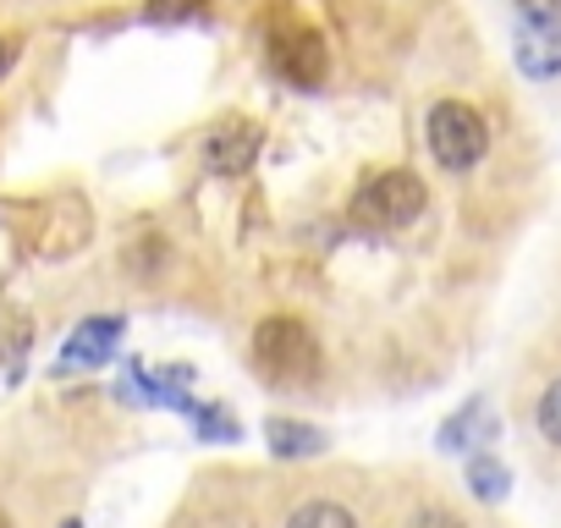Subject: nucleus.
Returning <instances> with one entry per match:
<instances>
[{
	"instance_id": "nucleus-1",
	"label": "nucleus",
	"mask_w": 561,
	"mask_h": 528,
	"mask_svg": "<svg viewBox=\"0 0 561 528\" xmlns=\"http://www.w3.org/2000/svg\"><path fill=\"white\" fill-rule=\"evenodd\" d=\"M253 369L275 386H304L320 375V336L293 314H275L253 331Z\"/></svg>"
},
{
	"instance_id": "nucleus-2",
	"label": "nucleus",
	"mask_w": 561,
	"mask_h": 528,
	"mask_svg": "<svg viewBox=\"0 0 561 528\" xmlns=\"http://www.w3.org/2000/svg\"><path fill=\"white\" fill-rule=\"evenodd\" d=\"M424 144H430L440 171L462 176V171H473L490 154V127H484V116L468 100H435L430 116H424Z\"/></svg>"
},
{
	"instance_id": "nucleus-3",
	"label": "nucleus",
	"mask_w": 561,
	"mask_h": 528,
	"mask_svg": "<svg viewBox=\"0 0 561 528\" xmlns=\"http://www.w3.org/2000/svg\"><path fill=\"white\" fill-rule=\"evenodd\" d=\"M430 209V187L413 176V171H375L358 198H353V215L369 220V226H413L419 215Z\"/></svg>"
},
{
	"instance_id": "nucleus-4",
	"label": "nucleus",
	"mask_w": 561,
	"mask_h": 528,
	"mask_svg": "<svg viewBox=\"0 0 561 528\" xmlns=\"http://www.w3.org/2000/svg\"><path fill=\"white\" fill-rule=\"evenodd\" d=\"M270 72L287 78L293 89H320L325 72H331V56H325V39L314 28H293L270 45Z\"/></svg>"
},
{
	"instance_id": "nucleus-5",
	"label": "nucleus",
	"mask_w": 561,
	"mask_h": 528,
	"mask_svg": "<svg viewBox=\"0 0 561 528\" xmlns=\"http://www.w3.org/2000/svg\"><path fill=\"white\" fill-rule=\"evenodd\" d=\"M122 336H127V320H122V314H94V320H83V325L67 336V347H61V369H100V364H111L116 347H122Z\"/></svg>"
},
{
	"instance_id": "nucleus-6",
	"label": "nucleus",
	"mask_w": 561,
	"mask_h": 528,
	"mask_svg": "<svg viewBox=\"0 0 561 528\" xmlns=\"http://www.w3.org/2000/svg\"><path fill=\"white\" fill-rule=\"evenodd\" d=\"M259 149H264V133L253 122H226L204 138V165L209 176H242L259 160Z\"/></svg>"
},
{
	"instance_id": "nucleus-7",
	"label": "nucleus",
	"mask_w": 561,
	"mask_h": 528,
	"mask_svg": "<svg viewBox=\"0 0 561 528\" xmlns=\"http://www.w3.org/2000/svg\"><path fill=\"white\" fill-rule=\"evenodd\" d=\"M512 61H517V72H523L528 83L561 78V23H517Z\"/></svg>"
},
{
	"instance_id": "nucleus-8",
	"label": "nucleus",
	"mask_w": 561,
	"mask_h": 528,
	"mask_svg": "<svg viewBox=\"0 0 561 528\" xmlns=\"http://www.w3.org/2000/svg\"><path fill=\"white\" fill-rule=\"evenodd\" d=\"M490 435H495V418H490L484 397H468V402H462V408H457V413H451L440 429H435V446L457 457V451H473V446H484Z\"/></svg>"
},
{
	"instance_id": "nucleus-9",
	"label": "nucleus",
	"mask_w": 561,
	"mask_h": 528,
	"mask_svg": "<svg viewBox=\"0 0 561 528\" xmlns=\"http://www.w3.org/2000/svg\"><path fill=\"white\" fill-rule=\"evenodd\" d=\"M264 446H270V457H280V462H304V457H320L331 440H325V429H314V424H304V418H264Z\"/></svg>"
},
{
	"instance_id": "nucleus-10",
	"label": "nucleus",
	"mask_w": 561,
	"mask_h": 528,
	"mask_svg": "<svg viewBox=\"0 0 561 528\" xmlns=\"http://www.w3.org/2000/svg\"><path fill=\"white\" fill-rule=\"evenodd\" d=\"M462 479H468L473 501H484V506H501V501L512 495V468H506L495 451H484V446H473V451H468Z\"/></svg>"
},
{
	"instance_id": "nucleus-11",
	"label": "nucleus",
	"mask_w": 561,
	"mask_h": 528,
	"mask_svg": "<svg viewBox=\"0 0 561 528\" xmlns=\"http://www.w3.org/2000/svg\"><path fill=\"white\" fill-rule=\"evenodd\" d=\"M187 418H193V435H198V440H215V446H231V440H242V424H237V413H226V408H215V402H198Z\"/></svg>"
},
{
	"instance_id": "nucleus-12",
	"label": "nucleus",
	"mask_w": 561,
	"mask_h": 528,
	"mask_svg": "<svg viewBox=\"0 0 561 528\" xmlns=\"http://www.w3.org/2000/svg\"><path fill=\"white\" fill-rule=\"evenodd\" d=\"M28 342H34V325H28L23 314H12V309H0V358L12 364V380H23V353H28Z\"/></svg>"
},
{
	"instance_id": "nucleus-13",
	"label": "nucleus",
	"mask_w": 561,
	"mask_h": 528,
	"mask_svg": "<svg viewBox=\"0 0 561 528\" xmlns=\"http://www.w3.org/2000/svg\"><path fill=\"white\" fill-rule=\"evenodd\" d=\"M116 402H127V408H160V380H154V369L127 364L122 380H116Z\"/></svg>"
},
{
	"instance_id": "nucleus-14",
	"label": "nucleus",
	"mask_w": 561,
	"mask_h": 528,
	"mask_svg": "<svg viewBox=\"0 0 561 528\" xmlns=\"http://www.w3.org/2000/svg\"><path fill=\"white\" fill-rule=\"evenodd\" d=\"M287 528H358V517L347 506H336V501H304L287 517Z\"/></svg>"
},
{
	"instance_id": "nucleus-15",
	"label": "nucleus",
	"mask_w": 561,
	"mask_h": 528,
	"mask_svg": "<svg viewBox=\"0 0 561 528\" xmlns=\"http://www.w3.org/2000/svg\"><path fill=\"white\" fill-rule=\"evenodd\" d=\"M534 424H539V435H545L550 446H561V375L545 386V397H539V408H534Z\"/></svg>"
},
{
	"instance_id": "nucleus-16",
	"label": "nucleus",
	"mask_w": 561,
	"mask_h": 528,
	"mask_svg": "<svg viewBox=\"0 0 561 528\" xmlns=\"http://www.w3.org/2000/svg\"><path fill=\"white\" fill-rule=\"evenodd\" d=\"M209 0H149V18L154 23H182V18H198Z\"/></svg>"
},
{
	"instance_id": "nucleus-17",
	"label": "nucleus",
	"mask_w": 561,
	"mask_h": 528,
	"mask_svg": "<svg viewBox=\"0 0 561 528\" xmlns=\"http://www.w3.org/2000/svg\"><path fill=\"white\" fill-rule=\"evenodd\" d=\"M517 23H561V0H512Z\"/></svg>"
},
{
	"instance_id": "nucleus-18",
	"label": "nucleus",
	"mask_w": 561,
	"mask_h": 528,
	"mask_svg": "<svg viewBox=\"0 0 561 528\" xmlns=\"http://www.w3.org/2000/svg\"><path fill=\"white\" fill-rule=\"evenodd\" d=\"M408 528H462V523H457L451 512H440V506H424V512H419Z\"/></svg>"
},
{
	"instance_id": "nucleus-19",
	"label": "nucleus",
	"mask_w": 561,
	"mask_h": 528,
	"mask_svg": "<svg viewBox=\"0 0 561 528\" xmlns=\"http://www.w3.org/2000/svg\"><path fill=\"white\" fill-rule=\"evenodd\" d=\"M12 67H18V45H12V39H0V78H7Z\"/></svg>"
},
{
	"instance_id": "nucleus-20",
	"label": "nucleus",
	"mask_w": 561,
	"mask_h": 528,
	"mask_svg": "<svg viewBox=\"0 0 561 528\" xmlns=\"http://www.w3.org/2000/svg\"><path fill=\"white\" fill-rule=\"evenodd\" d=\"M0 528H12V523H7V512H0Z\"/></svg>"
},
{
	"instance_id": "nucleus-21",
	"label": "nucleus",
	"mask_w": 561,
	"mask_h": 528,
	"mask_svg": "<svg viewBox=\"0 0 561 528\" xmlns=\"http://www.w3.org/2000/svg\"><path fill=\"white\" fill-rule=\"evenodd\" d=\"M61 528H83V523H61Z\"/></svg>"
}]
</instances>
